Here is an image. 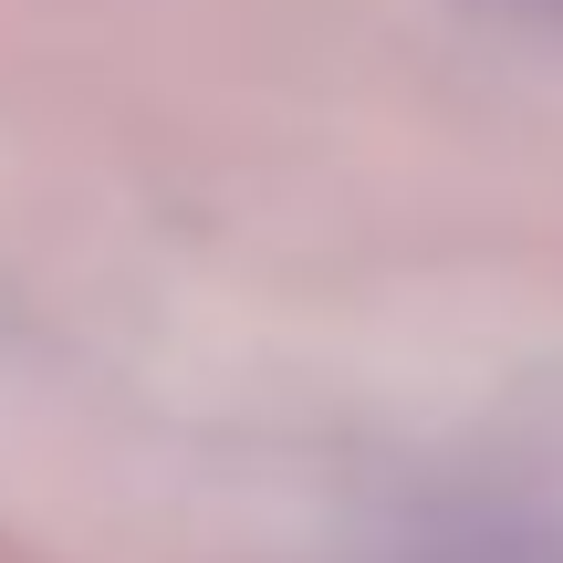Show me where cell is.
<instances>
[{"label":"cell","mask_w":563,"mask_h":563,"mask_svg":"<svg viewBox=\"0 0 563 563\" xmlns=\"http://www.w3.org/2000/svg\"><path fill=\"white\" fill-rule=\"evenodd\" d=\"M418 563H553V553H532V543H439Z\"/></svg>","instance_id":"obj_1"},{"label":"cell","mask_w":563,"mask_h":563,"mask_svg":"<svg viewBox=\"0 0 563 563\" xmlns=\"http://www.w3.org/2000/svg\"><path fill=\"white\" fill-rule=\"evenodd\" d=\"M511 11H553V21H563V0H511Z\"/></svg>","instance_id":"obj_2"}]
</instances>
